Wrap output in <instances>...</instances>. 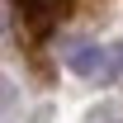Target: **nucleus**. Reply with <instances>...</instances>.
Segmentation results:
<instances>
[{
	"label": "nucleus",
	"instance_id": "1",
	"mask_svg": "<svg viewBox=\"0 0 123 123\" xmlns=\"http://www.w3.org/2000/svg\"><path fill=\"white\" fill-rule=\"evenodd\" d=\"M99 0H10V19H14L19 47L38 76H47V43L57 38L62 24H71L80 10H90Z\"/></svg>",
	"mask_w": 123,
	"mask_h": 123
},
{
	"label": "nucleus",
	"instance_id": "2",
	"mask_svg": "<svg viewBox=\"0 0 123 123\" xmlns=\"http://www.w3.org/2000/svg\"><path fill=\"white\" fill-rule=\"evenodd\" d=\"M104 57H109V47H76V52H66V71H76V76H99L104 71Z\"/></svg>",
	"mask_w": 123,
	"mask_h": 123
}]
</instances>
